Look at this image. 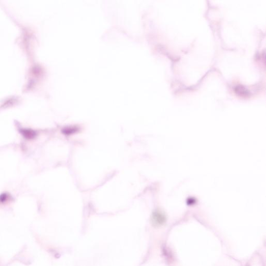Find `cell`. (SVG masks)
I'll return each instance as SVG.
<instances>
[{
    "mask_svg": "<svg viewBox=\"0 0 266 266\" xmlns=\"http://www.w3.org/2000/svg\"><path fill=\"white\" fill-rule=\"evenodd\" d=\"M165 219L162 215L158 213L154 214L152 216V222L154 225L160 226L164 223Z\"/></svg>",
    "mask_w": 266,
    "mask_h": 266,
    "instance_id": "2",
    "label": "cell"
},
{
    "mask_svg": "<svg viewBox=\"0 0 266 266\" xmlns=\"http://www.w3.org/2000/svg\"><path fill=\"white\" fill-rule=\"evenodd\" d=\"M234 90L237 95L239 96L247 97L250 96V91L248 90L245 86L241 85H238L235 86L234 88Z\"/></svg>",
    "mask_w": 266,
    "mask_h": 266,
    "instance_id": "1",
    "label": "cell"
},
{
    "mask_svg": "<svg viewBox=\"0 0 266 266\" xmlns=\"http://www.w3.org/2000/svg\"><path fill=\"white\" fill-rule=\"evenodd\" d=\"M21 133L26 138L31 139L33 138L36 135L35 132L29 129H22L21 130Z\"/></svg>",
    "mask_w": 266,
    "mask_h": 266,
    "instance_id": "3",
    "label": "cell"
},
{
    "mask_svg": "<svg viewBox=\"0 0 266 266\" xmlns=\"http://www.w3.org/2000/svg\"><path fill=\"white\" fill-rule=\"evenodd\" d=\"M78 130H79V129H78V127L72 126V127H68L65 128L62 131V132L65 135H69L72 134L73 133H76V132H78Z\"/></svg>",
    "mask_w": 266,
    "mask_h": 266,
    "instance_id": "4",
    "label": "cell"
}]
</instances>
